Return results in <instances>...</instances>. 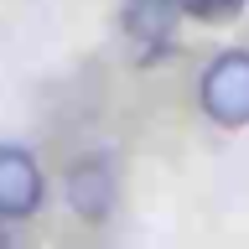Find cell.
<instances>
[{"mask_svg": "<svg viewBox=\"0 0 249 249\" xmlns=\"http://www.w3.org/2000/svg\"><path fill=\"white\" fill-rule=\"evenodd\" d=\"M197 104L218 130H244L249 124V52H218L197 78Z\"/></svg>", "mask_w": 249, "mask_h": 249, "instance_id": "cell-1", "label": "cell"}, {"mask_svg": "<svg viewBox=\"0 0 249 249\" xmlns=\"http://www.w3.org/2000/svg\"><path fill=\"white\" fill-rule=\"evenodd\" d=\"M239 11H244V0H182V16L208 21V26H223V21H233Z\"/></svg>", "mask_w": 249, "mask_h": 249, "instance_id": "cell-5", "label": "cell"}, {"mask_svg": "<svg viewBox=\"0 0 249 249\" xmlns=\"http://www.w3.org/2000/svg\"><path fill=\"white\" fill-rule=\"evenodd\" d=\"M47 202V177L26 145H0V223H21Z\"/></svg>", "mask_w": 249, "mask_h": 249, "instance_id": "cell-2", "label": "cell"}, {"mask_svg": "<svg viewBox=\"0 0 249 249\" xmlns=\"http://www.w3.org/2000/svg\"><path fill=\"white\" fill-rule=\"evenodd\" d=\"M177 21H182V0H124L120 26L140 62H156L177 47Z\"/></svg>", "mask_w": 249, "mask_h": 249, "instance_id": "cell-3", "label": "cell"}, {"mask_svg": "<svg viewBox=\"0 0 249 249\" xmlns=\"http://www.w3.org/2000/svg\"><path fill=\"white\" fill-rule=\"evenodd\" d=\"M0 249H11V233H5V223H0Z\"/></svg>", "mask_w": 249, "mask_h": 249, "instance_id": "cell-6", "label": "cell"}, {"mask_svg": "<svg viewBox=\"0 0 249 249\" xmlns=\"http://www.w3.org/2000/svg\"><path fill=\"white\" fill-rule=\"evenodd\" d=\"M68 208H73L83 223H104L114 213V202H120V177L109 166V156H78L73 166H68Z\"/></svg>", "mask_w": 249, "mask_h": 249, "instance_id": "cell-4", "label": "cell"}]
</instances>
